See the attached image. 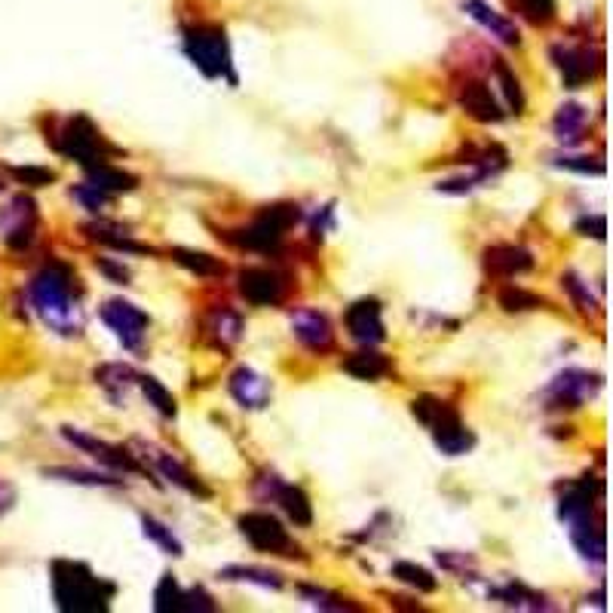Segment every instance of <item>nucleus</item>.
I'll use <instances>...</instances> for the list:
<instances>
[{"instance_id": "obj_1", "label": "nucleus", "mask_w": 613, "mask_h": 613, "mask_svg": "<svg viewBox=\"0 0 613 613\" xmlns=\"http://www.w3.org/2000/svg\"><path fill=\"white\" fill-rule=\"evenodd\" d=\"M77 273L65 264V261H50L37 277L31 279V301L40 319L52 328V332L74 337L84 332V313H80L77 301Z\"/></svg>"}, {"instance_id": "obj_2", "label": "nucleus", "mask_w": 613, "mask_h": 613, "mask_svg": "<svg viewBox=\"0 0 613 613\" xmlns=\"http://www.w3.org/2000/svg\"><path fill=\"white\" fill-rule=\"evenodd\" d=\"M52 595L65 613H99L108 610L117 595V585L105 577H95L80 561H52Z\"/></svg>"}, {"instance_id": "obj_3", "label": "nucleus", "mask_w": 613, "mask_h": 613, "mask_svg": "<svg viewBox=\"0 0 613 613\" xmlns=\"http://www.w3.org/2000/svg\"><path fill=\"white\" fill-rule=\"evenodd\" d=\"M411 415L430 430L432 442L448 457H460V454L472 451L475 445V432L460 420V415L454 411V405H448L445 399L436 396H417L411 402Z\"/></svg>"}, {"instance_id": "obj_4", "label": "nucleus", "mask_w": 613, "mask_h": 613, "mask_svg": "<svg viewBox=\"0 0 613 613\" xmlns=\"http://www.w3.org/2000/svg\"><path fill=\"white\" fill-rule=\"evenodd\" d=\"M301 212L292 203H277L261 209L252 218L249 227H239L233 233H224L227 243L239 246V249H252V252H277L279 243L286 239V233L298 224Z\"/></svg>"}, {"instance_id": "obj_5", "label": "nucleus", "mask_w": 613, "mask_h": 613, "mask_svg": "<svg viewBox=\"0 0 613 613\" xmlns=\"http://www.w3.org/2000/svg\"><path fill=\"white\" fill-rule=\"evenodd\" d=\"M52 144H56L59 154L77 160L84 169L95 166V163H108V154H111V144L105 141V135L95 129V123L86 114L68 117Z\"/></svg>"}, {"instance_id": "obj_6", "label": "nucleus", "mask_w": 613, "mask_h": 613, "mask_svg": "<svg viewBox=\"0 0 613 613\" xmlns=\"http://www.w3.org/2000/svg\"><path fill=\"white\" fill-rule=\"evenodd\" d=\"M184 52L194 61L206 77H227L233 80L230 71V44L227 34L218 25H197V28L184 31Z\"/></svg>"}, {"instance_id": "obj_7", "label": "nucleus", "mask_w": 613, "mask_h": 613, "mask_svg": "<svg viewBox=\"0 0 613 613\" xmlns=\"http://www.w3.org/2000/svg\"><path fill=\"white\" fill-rule=\"evenodd\" d=\"M237 528L246 540L252 543L258 553H270V555H286V558H304L298 549V543L288 536V530L282 528V521L277 515L264 512V509H252L243 512L237 519Z\"/></svg>"}, {"instance_id": "obj_8", "label": "nucleus", "mask_w": 613, "mask_h": 613, "mask_svg": "<svg viewBox=\"0 0 613 613\" xmlns=\"http://www.w3.org/2000/svg\"><path fill=\"white\" fill-rule=\"evenodd\" d=\"M598 392H601V375L585 368H564L549 381V387L543 390V399H546V408L577 411L585 402H592Z\"/></svg>"}, {"instance_id": "obj_9", "label": "nucleus", "mask_w": 613, "mask_h": 613, "mask_svg": "<svg viewBox=\"0 0 613 613\" xmlns=\"http://www.w3.org/2000/svg\"><path fill=\"white\" fill-rule=\"evenodd\" d=\"M61 436L68 439L74 448H80L84 454H89V457L95 460V464L108 466V470L114 472H135V475H148V470L135 460V454H129L126 448L120 445H111L105 442V439H95L89 436V432L77 430V426H61Z\"/></svg>"}, {"instance_id": "obj_10", "label": "nucleus", "mask_w": 613, "mask_h": 613, "mask_svg": "<svg viewBox=\"0 0 613 613\" xmlns=\"http://www.w3.org/2000/svg\"><path fill=\"white\" fill-rule=\"evenodd\" d=\"M237 288L252 307H279L288 294V279L273 267H243Z\"/></svg>"}, {"instance_id": "obj_11", "label": "nucleus", "mask_w": 613, "mask_h": 613, "mask_svg": "<svg viewBox=\"0 0 613 613\" xmlns=\"http://www.w3.org/2000/svg\"><path fill=\"white\" fill-rule=\"evenodd\" d=\"M215 598L209 595L199 585H190V589H181L178 580L172 574H163V580L157 583L154 589V610L169 613V610H184V613H209L215 610Z\"/></svg>"}, {"instance_id": "obj_12", "label": "nucleus", "mask_w": 613, "mask_h": 613, "mask_svg": "<svg viewBox=\"0 0 613 613\" xmlns=\"http://www.w3.org/2000/svg\"><path fill=\"white\" fill-rule=\"evenodd\" d=\"M99 316H101V322L120 337L123 347H129V350L141 347L144 335H148V313H144L141 307L129 304V301H123V298H114L99 310Z\"/></svg>"}, {"instance_id": "obj_13", "label": "nucleus", "mask_w": 613, "mask_h": 613, "mask_svg": "<svg viewBox=\"0 0 613 613\" xmlns=\"http://www.w3.org/2000/svg\"><path fill=\"white\" fill-rule=\"evenodd\" d=\"M549 56H553L555 68L561 71V80L568 89H580L585 80L598 77V74H601V65H604L601 52H592V50H585V46L555 44L553 50H549Z\"/></svg>"}, {"instance_id": "obj_14", "label": "nucleus", "mask_w": 613, "mask_h": 613, "mask_svg": "<svg viewBox=\"0 0 613 613\" xmlns=\"http://www.w3.org/2000/svg\"><path fill=\"white\" fill-rule=\"evenodd\" d=\"M343 326H347L350 337L362 347H377L387 341V328H383V310L377 298H362L347 307L343 313Z\"/></svg>"}, {"instance_id": "obj_15", "label": "nucleus", "mask_w": 613, "mask_h": 613, "mask_svg": "<svg viewBox=\"0 0 613 613\" xmlns=\"http://www.w3.org/2000/svg\"><path fill=\"white\" fill-rule=\"evenodd\" d=\"M292 335L298 337V343L316 356H326L335 350V328L332 319L326 313L313 307H301L292 313Z\"/></svg>"}, {"instance_id": "obj_16", "label": "nucleus", "mask_w": 613, "mask_h": 613, "mask_svg": "<svg viewBox=\"0 0 613 613\" xmlns=\"http://www.w3.org/2000/svg\"><path fill=\"white\" fill-rule=\"evenodd\" d=\"M454 99L464 108V114H470L475 123H500L506 117L497 95L491 93L488 84H481V80H472V77L460 80L457 89H454Z\"/></svg>"}, {"instance_id": "obj_17", "label": "nucleus", "mask_w": 613, "mask_h": 613, "mask_svg": "<svg viewBox=\"0 0 613 613\" xmlns=\"http://www.w3.org/2000/svg\"><path fill=\"white\" fill-rule=\"evenodd\" d=\"M570 530V543L577 546L585 561L592 564H604V519H601V509H592V512H583L577 519L564 521Z\"/></svg>"}, {"instance_id": "obj_18", "label": "nucleus", "mask_w": 613, "mask_h": 613, "mask_svg": "<svg viewBox=\"0 0 613 613\" xmlns=\"http://www.w3.org/2000/svg\"><path fill=\"white\" fill-rule=\"evenodd\" d=\"M227 390H230L233 402L246 411H264L273 399L270 381H267L264 375H258L254 368H249V365H239V368L233 371L230 381H227Z\"/></svg>"}, {"instance_id": "obj_19", "label": "nucleus", "mask_w": 613, "mask_h": 613, "mask_svg": "<svg viewBox=\"0 0 613 613\" xmlns=\"http://www.w3.org/2000/svg\"><path fill=\"white\" fill-rule=\"evenodd\" d=\"M481 264L491 277L509 279V277H521V273L534 270V254L525 246L515 243H494L481 252Z\"/></svg>"}, {"instance_id": "obj_20", "label": "nucleus", "mask_w": 613, "mask_h": 613, "mask_svg": "<svg viewBox=\"0 0 613 613\" xmlns=\"http://www.w3.org/2000/svg\"><path fill=\"white\" fill-rule=\"evenodd\" d=\"M141 448H144V451H150V464L157 466V472H160L166 481H172L175 488H181V491L194 494V497H199V500H212V488L203 485V479L190 472L181 460H175L172 454L160 451V448H154V445H141Z\"/></svg>"}, {"instance_id": "obj_21", "label": "nucleus", "mask_w": 613, "mask_h": 613, "mask_svg": "<svg viewBox=\"0 0 613 613\" xmlns=\"http://www.w3.org/2000/svg\"><path fill=\"white\" fill-rule=\"evenodd\" d=\"M203 335H206V341H209L212 347H218L222 353H230V350L239 343V337H243V316H239L237 310H230L227 304L215 307L203 319Z\"/></svg>"}, {"instance_id": "obj_22", "label": "nucleus", "mask_w": 613, "mask_h": 613, "mask_svg": "<svg viewBox=\"0 0 613 613\" xmlns=\"http://www.w3.org/2000/svg\"><path fill=\"white\" fill-rule=\"evenodd\" d=\"M93 377H95V383L105 390V396L111 399L117 408L126 402L129 390H133L135 381H139V375H135L133 365H123V362H105V365H99V368L93 371Z\"/></svg>"}, {"instance_id": "obj_23", "label": "nucleus", "mask_w": 613, "mask_h": 613, "mask_svg": "<svg viewBox=\"0 0 613 613\" xmlns=\"http://www.w3.org/2000/svg\"><path fill=\"white\" fill-rule=\"evenodd\" d=\"M464 10L470 12V19L481 25L485 31H491V37H497L500 44L506 46H519L521 44V34L515 28V22H509L506 16H500L494 6H488L485 0H466Z\"/></svg>"}, {"instance_id": "obj_24", "label": "nucleus", "mask_w": 613, "mask_h": 613, "mask_svg": "<svg viewBox=\"0 0 613 613\" xmlns=\"http://www.w3.org/2000/svg\"><path fill=\"white\" fill-rule=\"evenodd\" d=\"M585 123H589V111L577 101H564L553 117L555 141L564 144V148H577L585 139Z\"/></svg>"}, {"instance_id": "obj_25", "label": "nucleus", "mask_w": 613, "mask_h": 613, "mask_svg": "<svg viewBox=\"0 0 613 613\" xmlns=\"http://www.w3.org/2000/svg\"><path fill=\"white\" fill-rule=\"evenodd\" d=\"M86 237L95 239L99 246H108V249H114V252H126V254H154V249H150V246L135 243L133 233H126L123 227L108 224V222L86 224Z\"/></svg>"}, {"instance_id": "obj_26", "label": "nucleus", "mask_w": 613, "mask_h": 613, "mask_svg": "<svg viewBox=\"0 0 613 613\" xmlns=\"http://www.w3.org/2000/svg\"><path fill=\"white\" fill-rule=\"evenodd\" d=\"M86 184H93V188L105 190V194H133L135 188H139V175H133V172H123L111 166V163H95V166L86 169Z\"/></svg>"}, {"instance_id": "obj_27", "label": "nucleus", "mask_w": 613, "mask_h": 613, "mask_svg": "<svg viewBox=\"0 0 613 613\" xmlns=\"http://www.w3.org/2000/svg\"><path fill=\"white\" fill-rule=\"evenodd\" d=\"M343 371L350 377H356V381H381V377H387L392 371V362L383 353H377V350L365 347L343 359Z\"/></svg>"}, {"instance_id": "obj_28", "label": "nucleus", "mask_w": 613, "mask_h": 613, "mask_svg": "<svg viewBox=\"0 0 613 613\" xmlns=\"http://www.w3.org/2000/svg\"><path fill=\"white\" fill-rule=\"evenodd\" d=\"M488 598L494 601H503L506 608H519V610H553V604L540 595V592L528 589L525 583H506L497 585V589H488Z\"/></svg>"}, {"instance_id": "obj_29", "label": "nucleus", "mask_w": 613, "mask_h": 613, "mask_svg": "<svg viewBox=\"0 0 613 613\" xmlns=\"http://www.w3.org/2000/svg\"><path fill=\"white\" fill-rule=\"evenodd\" d=\"M273 503H279L282 512H286L298 528L313 525V506H310V497L301 491L298 485H286V481H279L277 494H273Z\"/></svg>"}, {"instance_id": "obj_30", "label": "nucleus", "mask_w": 613, "mask_h": 613, "mask_svg": "<svg viewBox=\"0 0 613 613\" xmlns=\"http://www.w3.org/2000/svg\"><path fill=\"white\" fill-rule=\"evenodd\" d=\"M172 261H175L178 267H184V270L197 273V277H224L227 273V264L222 258H215V254L209 252H194V249H172Z\"/></svg>"}, {"instance_id": "obj_31", "label": "nucleus", "mask_w": 613, "mask_h": 613, "mask_svg": "<svg viewBox=\"0 0 613 613\" xmlns=\"http://www.w3.org/2000/svg\"><path fill=\"white\" fill-rule=\"evenodd\" d=\"M218 577L227 583H254L264 585V589H282V574L267 568H249V564H230V568H222Z\"/></svg>"}, {"instance_id": "obj_32", "label": "nucleus", "mask_w": 613, "mask_h": 613, "mask_svg": "<svg viewBox=\"0 0 613 613\" xmlns=\"http://www.w3.org/2000/svg\"><path fill=\"white\" fill-rule=\"evenodd\" d=\"M298 592H301V598H304L310 608H316V610H335V613H343V610H347V613H350V610H362L359 604H353L350 598L337 595V592H328V589H319V585L301 583Z\"/></svg>"}, {"instance_id": "obj_33", "label": "nucleus", "mask_w": 613, "mask_h": 613, "mask_svg": "<svg viewBox=\"0 0 613 613\" xmlns=\"http://www.w3.org/2000/svg\"><path fill=\"white\" fill-rule=\"evenodd\" d=\"M46 479L56 481H68V485H86V488H120V479H111V475L101 472H86V470H71V466H52V470H44Z\"/></svg>"}, {"instance_id": "obj_34", "label": "nucleus", "mask_w": 613, "mask_h": 613, "mask_svg": "<svg viewBox=\"0 0 613 613\" xmlns=\"http://www.w3.org/2000/svg\"><path fill=\"white\" fill-rule=\"evenodd\" d=\"M561 288L570 294L574 307L580 310L583 316H601V301L592 298L589 282H583L574 270H564V273H561Z\"/></svg>"}, {"instance_id": "obj_35", "label": "nucleus", "mask_w": 613, "mask_h": 613, "mask_svg": "<svg viewBox=\"0 0 613 613\" xmlns=\"http://www.w3.org/2000/svg\"><path fill=\"white\" fill-rule=\"evenodd\" d=\"M141 534L148 536L150 543H157V546H160L166 555H172V558H181V555H184L181 540H178V536L172 534V528H169V525H163V521H157L154 515H141Z\"/></svg>"}, {"instance_id": "obj_36", "label": "nucleus", "mask_w": 613, "mask_h": 613, "mask_svg": "<svg viewBox=\"0 0 613 613\" xmlns=\"http://www.w3.org/2000/svg\"><path fill=\"white\" fill-rule=\"evenodd\" d=\"M497 301L506 313H528V310L546 307V301H543L540 294L528 292V288H521V286H503L497 292Z\"/></svg>"}, {"instance_id": "obj_37", "label": "nucleus", "mask_w": 613, "mask_h": 613, "mask_svg": "<svg viewBox=\"0 0 613 613\" xmlns=\"http://www.w3.org/2000/svg\"><path fill=\"white\" fill-rule=\"evenodd\" d=\"M141 387L144 392V399H148V405H154L157 411H160L163 417H175L178 415V405H175V396L163 387L157 377H150V375H139V381H135Z\"/></svg>"}, {"instance_id": "obj_38", "label": "nucleus", "mask_w": 613, "mask_h": 613, "mask_svg": "<svg viewBox=\"0 0 613 613\" xmlns=\"http://www.w3.org/2000/svg\"><path fill=\"white\" fill-rule=\"evenodd\" d=\"M392 577H396V580H402L405 585H411V589L426 592V595L439 589V580H436V577H432L426 568H420V564H415V561H396V564H392Z\"/></svg>"}, {"instance_id": "obj_39", "label": "nucleus", "mask_w": 613, "mask_h": 613, "mask_svg": "<svg viewBox=\"0 0 613 613\" xmlns=\"http://www.w3.org/2000/svg\"><path fill=\"white\" fill-rule=\"evenodd\" d=\"M497 80L503 86V95H506V105L512 114H525V93H521V84L519 77H515L512 71H509V65H503V61L497 59Z\"/></svg>"}, {"instance_id": "obj_40", "label": "nucleus", "mask_w": 613, "mask_h": 613, "mask_svg": "<svg viewBox=\"0 0 613 613\" xmlns=\"http://www.w3.org/2000/svg\"><path fill=\"white\" fill-rule=\"evenodd\" d=\"M515 10L528 19L530 25H546L555 16V0H515Z\"/></svg>"}, {"instance_id": "obj_41", "label": "nucleus", "mask_w": 613, "mask_h": 613, "mask_svg": "<svg viewBox=\"0 0 613 613\" xmlns=\"http://www.w3.org/2000/svg\"><path fill=\"white\" fill-rule=\"evenodd\" d=\"M436 561L442 564L448 574L460 577V580L475 574V558L470 553H436Z\"/></svg>"}, {"instance_id": "obj_42", "label": "nucleus", "mask_w": 613, "mask_h": 613, "mask_svg": "<svg viewBox=\"0 0 613 613\" xmlns=\"http://www.w3.org/2000/svg\"><path fill=\"white\" fill-rule=\"evenodd\" d=\"M10 172L16 175V181L28 184V188H46V184L56 181V172L46 166H12Z\"/></svg>"}, {"instance_id": "obj_43", "label": "nucleus", "mask_w": 613, "mask_h": 613, "mask_svg": "<svg viewBox=\"0 0 613 613\" xmlns=\"http://www.w3.org/2000/svg\"><path fill=\"white\" fill-rule=\"evenodd\" d=\"M555 166L580 172V175H604V163L595 160V157H558Z\"/></svg>"}, {"instance_id": "obj_44", "label": "nucleus", "mask_w": 613, "mask_h": 613, "mask_svg": "<svg viewBox=\"0 0 613 613\" xmlns=\"http://www.w3.org/2000/svg\"><path fill=\"white\" fill-rule=\"evenodd\" d=\"M71 197L80 199V203H84L89 212H101L108 203H111V194H105V190L93 188V184H80V188H71Z\"/></svg>"}, {"instance_id": "obj_45", "label": "nucleus", "mask_w": 613, "mask_h": 613, "mask_svg": "<svg viewBox=\"0 0 613 613\" xmlns=\"http://www.w3.org/2000/svg\"><path fill=\"white\" fill-rule=\"evenodd\" d=\"M574 227H577V233H583V237H595V239H604V233H608V222H604V215L580 218Z\"/></svg>"}, {"instance_id": "obj_46", "label": "nucleus", "mask_w": 613, "mask_h": 613, "mask_svg": "<svg viewBox=\"0 0 613 613\" xmlns=\"http://www.w3.org/2000/svg\"><path fill=\"white\" fill-rule=\"evenodd\" d=\"M95 267H99L105 277H111L114 282H120V286H126V282H129V270L123 264H114V261H108V258H99V261H95Z\"/></svg>"}, {"instance_id": "obj_47", "label": "nucleus", "mask_w": 613, "mask_h": 613, "mask_svg": "<svg viewBox=\"0 0 613 613\" xmlns=\"http://www.w3.org/2000/svg\"><path fill=\"white\" fill-rule=\"evenodd\" d=\"M12 506H16V488H12L10 481L0 479V519H4Z\"/></svg>"}]
</instances>
